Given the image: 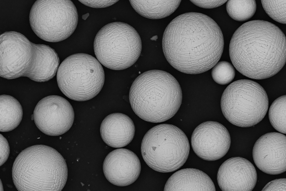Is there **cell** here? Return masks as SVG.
<instances>
[{
  "mask_svg": "<svg viewBox=\"0 0 286 191\" xmlns=\"http://www.w3.org/2000/svg\"><path fill=\"white\" fill-rule=\"evenodd\" d=\"M162 45L165 56L172 67L182 73L196 74L208 71L219 62L224 42L220 28L212 18L189 12L168 24Z\"/></svg>",
  "mask_w": 286,
  "mask_h": 191,
  "instance_id": "6da1fadb",
  "label": "cell"
},
{
  "mask_svg": "<svg viewBox=\"0 0 286 191\" xmlns=\"http://www.w3.org/2000/svg\"><path fill=\"white\" fill-rule=\"evenodd\" d=\"M229 51L232 64L239 73L251 79H265L278 73L285 63L286 37L271 22L252 20L236 30Z\"/></svg>",
  "mask_w": 286,
  "mask_h": 191,
  "instance_id": "7a4b0ae2",
  "label": "cell"
},
{
  "mask_svg": "<svg viewBox=\"0 0 286 191\" xmlns=\"http://www.w3.org/2000/svg\"><path fill=\"white\" fill-rule=\"evenodd\" d=\"M132 109L147 122L160 123L173 117L181 104L182 92L178 82L166 72L151 70L137 76L129 92Z\"/></svg>",
  "mask_w": 286,
  "mask_h": 191,
  "instance_id": "3957f363",
  "label": "cell"
},
{
  "mask_svg": "<svg viewBox=\"0 0 286 191\" xmlns=\"http://www.w3.org/2000/svg\"><path fill=\"white\" fill-rule=\"evenodd\" d=\"M12 176L19 191H61L67 181L68 169L65 160L56 150L35 145L17 156Z\"/></svg>",
  "mask_w": 286,
  "mask_h": 191,
  "instance_id": "277c9868",
  "label": "cell"
},
{
  "mask_svg": "<svg viewBox=\"0 0 286 191\" xmlns=\"http://www.w3.org/2000/svg\"><path fill=\"white\" fill-rule=\"evenodd\" d=\"M141 153L147 165L156 171L168 173L181 167L189 156L190 146L187 137L173 125L155 126L145 134Z\"/></svg>",
  "mask_w": 286,
  "mask_h": 191,
  "instance_id": "5b68a950",
  "label": "cell"
},
{
  "mask_svg": "<svg viewBox=\"0 0 286 191\" xmlns=\"http://www.w3.org/2000/svg\"><path fill=\"white\" fill-rule=\"evenodd\" d=\"M95 54L103 65L114 70H122L133 65L141 53L142 44L136 30L121 22L109 23L96 34L94 43Z\"/></svg>",
  "mask_w": 286,
  "mask_h": 191,
  "instance_id": "8992f818",
  "label": "cell"
},
{
  "mask_svg": "<svg viewBox=\"0 0 286 191\" xmlns=\"http://www.w3.org/2000/svg\"><path fill=\"white\" fill-rule=\"evenodd\" d=\"M221 107L226 119L240 127L253 126L264 118L269 100L263 88L253 81L240 79L232 82L224 91Z\"/></svg>",
  "mask_w": 286,
  "mask_h": 191,
  "instance_id": "52a82bcc",
  "label": "cell"
},
{
  "mask_svg": "<svg viewBox=\"0 0 286 191\" xmlns=\"http://www.w3.org/2000/svg\"><path fill=\"white\" fill-rule=\"evenodd\" d=\"M58 87L71 99L90 100L96 96L103 85L105 74L99 61L87 54L78 53L65 59L57 73Z\"/></svg>",
  "mask_w": 286,
  "mask_h": 191,
  "instance_id": "ba28073f",
  "label": "cell"
},
{
  "mask_svg": "<svg viewBox=\"0 0 286 191\" xmlns=\"http://www.w3.org/2000/svg\"><path fill=\"white\" fill-rule=\"evenodd\" d=\"M76 8L70 0H37L31 9L29 21L41 39L57 42L69 37L78 22Z\"/></svg>",
  "mask_w": 286,
  "mask_h": 191,
  "instance_id": "9c48e42d",
  "label": "cell"
},
{
  "mask_svg": "<svg viewBox=\"0 0 286 191\" xmlns=\"http://www.w3.org/2000/svg\"><path fill=\"white\" fill-rule=\"evenodd\" d=\"M35 55L34 43L21 33L5 32L0 35V76L13 79L25 76Z\"/></svg>",
  "mask_w": 286,
  "mask_h": 191,
  "instance_id": "30bf717a",
  "label": "cell"
},
{
  "mask_svg": "<svg viewBox=\"0 0 286 191\" xmlns=\"http://www.w3.org/2000/svg\"><path fill=\"white\" fill-rule=\"evenodd\" d=\"M35 124L45 134L57 136L67 131L73 124L74 114L72 106L63 97L50 95L41 99L33 114Z\"/></svg>",
  "mask_w": 286,
  "mask_h": 191,
  "instance_id": "8fae6325",
  "label": "cell"
},
{
  "mask_svg": "<svg viewBox=\"0 0 286 191\" xmlns=\"http://www.w3.org/2000/svg\"><path fill=\"white\" fill-rule=\"evenodd\" d=\"M231 144L230 134L222 124L208 121L197 126L191 138L192 149L199 158L208 161L221 158L228 151Z\"/></svg>",
  "mask_w": 286,
  "mask_h": 191,
  "instance_id": "7c38bea8",
  "label": "cell"
},
{
  "mask_svg": "<svg viewBox=\"0 0 286 191\" xmlns=\"http://www.w3.org/2000/svg\"><path fill=\"white\" fill-rule=\"evenodd\" d=\"M286 136L272 132L260 137L254 145L252 151L253 161L258 168L263 172L277 175L286 171Z\"/></svg>",
  "mask_w": 286,
  "mask_h": 191,
  "instance_id": "4fadbf2b",
  "label": "cell"
},
{
  "mask_svg": "<svg viewBox=\"0 0 286 191\" xmlns=\"http://www.w3.org/2000/svg\"><path fill=\"white\" fill-rule=\"evenodd\" d=\"M257 179V172L253 165L240 157L225 160L219 167L217 175L218 183L222 191H252Z\"/></svg>",
  "mask_w": 286,
  "mask_h": 191,
  "instance_id": "5bb4252c",
  "label": "cell"
},
{
  "mask_svg": "<svg viewBox=\"0 0 286 191\" xmlns=\"http://www.w3.org/2000/svg\"><path fill=\"white\" fill-rule=\"evenodd\" d=\"M103 167L107 179L112 184L121 187L135 182L141 170L140 160L136 154L129 150L120 148L108 154Z\"/></svg>",
  "mask_w": 286,
  "mask_h": 191,
  "instance_id": "9a60e30c",
  "label": "cell"
},
{
  "mask_svg": "<svg viewBox=\"0 0 286 191\" xmlns=\"http://www.w3.org/2000/svg\"><path fill=\"white\" fill-rule=\"evenodd\" d=\"M135 129L134 123L127 115L115 113L106 116L102 122L100 134L109 146L121 148L129 144L133 139Z\"/></svg>",
  "mask_w": 286,
  "mask_h": 191,
  "instance_id": "2e32d148",
  "label": "cell"
},
{
  "mask_svg": "<svg viewBox=\"0 0 286 191\" xmlns=\"http://www.w3.org/2000/svg\"><path fill=\"white\" fill-rule=\"evenodd\" d=\"M164 191H215L210 177L202 171L186 168L174 173L167 181Z\"/></svg>",
  "mask_w": 286,
  "mask_h": 191,
  "instance_id": "e0dca14e",
  "label": "cell"
},
{
  "mask_svg": "<svg viewBox=\"0 0 286 191\" xmlns=\"http://www.w3.org/2000/svg\"><path fill=\"white\" fill-rule=\"evenodd\" d=\"M35 55L30 69L25 77L37 82H44L53 78L59 67V60L55 51L49 46L34 43Z\"/></svg>",
  "mask_w": 286,
  "mask_h": 191,
  "instance_id": "ac0fdd59",
  "label": "cell"
},
{
  "mask_svg": "<svg viewBox=\"0 0 286 191\" xmlns=\"http://www.w3.org/2000/svg\"><path fill=\"white\" fill-rule=\"evenodd\" d=\"M181 0H129L134 10L145 17L158 19L172 14L178 8Z\"/></svg>",
  "mask_w": 286,
  "mask_h": 191,
  "instance_id": "d6986e66",
  "label": "cell"
},
{
  "mask_svg": "<svg viewBox=\"0 0 286 191\" xmlns=\"http://www.w3.org/2000/svg\"><path fill=\"white\" fill-rule=\"evenodd\" d=\"M22 116V107L17 100L9 95H1V132H8L16 128L20 123Z\"/></svg>",
  "mask_w": 286,
  "mask_h": 191,
  "instance_id": "ffe728a7",
  "label": "cell"
},
{
  "mask_svg": "<svg viewBox=\"0 0 286 191\" xmlns=\"http://www.w3.org/2000/svg\"><path fill=\"white\" fill-rule=\"evenodd\" d=\"M226 9L229 15L238 21H246L254 14L256 9L255 0H229Z\"/></svg>",
  "mask_w": 286,
  "mask_h": 191,
  "instance_id": "44dd1931",
  "label": "cell"
},
{
  "mask_svg": "<svg viewBox=\"0 0 286 191\" xmlns=\"http://www.w3.org/2000/svg\"><path fill=\"white\" fill-rule=\"evenodd\" d=\"M269 118L275 130L286 134V95L278 98L273 102L269 108Z\"/></svg>",
  "mask_w": 286,
  "mask_h": 191,
  "instance_id": "7402d4cb",
  "label": "cell"
},
{
  "mask_svg": "<svg viewBox=\"0 0 286 191\" xmlns=\"http://www.w3.org/2000/svg\"><path fill=\"white\" fill-rule=\"evenodd\" d=\"M235 72L233 66L226 61L218 62L213 67L211 75L216 83L225 85L231 82L234 78Z\"/></svg>",
  "mask_w": 286,
  "mask_h": 191,
  "instance_id": "603a6c76",
  "label": "cell"
},
{
  "mask_svg": "<svg viewBox=\"0 0 286 191\" xmlns=\"http://www.w3.org/2000/svg\"><path fill=\"white\" fill-rule=\"evenodd\" d=\"M261 2L264 10L271 18L286 24V0H261Z\"/></svg>",
  "mask_w": 286,
  "mask_h": 191,
  "instance_id": "cb8c5ba5",
  "label": "cell"
},
{
  "mask_svg": "<svg viewBox=\"0 0 286 191\" xmlns=\"http://www.w3.org/2000/svg\"><path fill=\"white\" fill-rule=\"evenodd\" d=\"M286 178L274 180L268 183L262 191H286Z\"/></svg>",
  "mask_w": 286,
  "mask_h": 191,
  "instance_id": "d4e9b609",
  "label": "cell"
},
{
  "mask_svg": "<svg viewBox=\"0 0 286 191\" xmlns=\"http://www.w3.org/2000/svg\"><path fill=\"white\" fill-rule=\"evenodd\" d=\"M193 3L204 8H212L224 4L227 0H190Z\"/></svg>",
  "mask_w": 286,
  "mask_h": 191,
  "instance_id": "484cf974",
  "label": "cell"
},
{
  "mask_svg": "<svg viewBox=\"0 0 286 191\" xmlns=\"http://www.w3.org/2000/svg\"><path fill=\"white\" fill-rule=\"evenodd\" d=\"M118 0H79V1L88 6L93 8H103L110 6L115 4Z\"/></svg>",
  "mask_w": 286,
  "mask_h": 191,
  "instance_id": "4316f807",
  "label": "cell"
},
{
  "mask_svg": "<svg viewBox=\"0 0 286 191\" xmlns=\"http://www.w3.org/2000/svg\"><path fill=\"white\" fill-rule=\"evenodd\" d=\"M10 147L6 139L0 134V166L7 160L10 153Z\"/></svg>",
  "mask_w": 286,
  "mask_h": 191,
  "instance_id": "83f0119b",
  "label": "cell"
},
{
  "mask_svg": "<svg viewBox=\"0 0 286 191\" xmlns=\"http://www.w3.org/2000/svg\"><path fill=\"white\" fill-rule=\"evenodd\" d=\"M89 13H88L85 14L84 15H83L82 16V18L83 19H85L87 18L88 17V16H89Z\"/></svg>",
  "mask_w": 286,
  "mask_h": 191,
  "instance_id": "f1b7e54d",
  "label": "cell"
}]
</instances>
